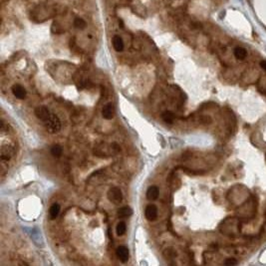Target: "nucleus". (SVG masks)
Returning <instances> with one entry per match:
<instances>
[{
    "mask_svg": "<svg viewBox=\"0 0 266 266\" xmlns=\"http://www.w3.org/2000/svg\"><path fill=\"white\" fill-rule=\"evenodd\" d=\"M45 128L50 134H56L61 130V122L58 116L51 113L50 118L45 122Z\"/></svg>",
    "mask_w": 266,
    "mask_h": 266,
    "instance_id": "1",
    "label": "nucleus"
},
{
    "mask_svg": "<svg viewBox=\"0 0 266 266\" xmlns=\"http://www.w3.org/2000/svg\"><path fill=\"white\" fill-rule=\"evenodd\" d=\"M108 200H110L114 204H120L123 200V194L122 190L119 189V187H111L108 191Z\"/></svg>",
    "mask_w": 266,
    "mask_h": 266,
    "instance_id": "2",
    "label": "nucleus"
},
{
    "mask_svg": "<svg viewBox=\"0 0 266 266\" xmlns=\"http://www.w3.org/2000/svg\"><path fill=\"white\" fill-rule=\"evenodd\" d=\"M35 115L39 120H41V121L46 122L47 120L50 118L51 113L45 106H39L35 109Z\"/></svg>",
    "mask_w": 266,
    "mask_h": 266,
    "instance_id": "3",
    "label": "nucleus"
},
{
    "mask_svg": "<svg viewBox=\"0 0 266 266\" xmlns=\"http://www.w3.org/2000/svg\"><path fill=\"white\" fill-rule=\"evenodd\" d=\"M145 215L148 220H155L158 217V208L154 204H149L145 209Z\"/></svg>",
    "mask_w": 266,
    "mask_h": 266,
    "instance_id": "4",
    "label": "nucleus"
},
{
    "mask_svg": "<svg viewBox=\"0 0 266 266\" xmlns=\"http://www.w3.org/2000/svg\"><path fill=\"white\" fill-rule=\"evenodd\" d=\"M116 254H117V257L121 260L122 262L128 261V259H129V249H128V247L124 246V245L119 246L116 250Z\"/></svg>",
    "mask_w": 266,
    "mask_h": 266,
    "instance_id": "5",
    "label": "nucleus"
},
{
    "mask_svg": "<svg viewBox=\"0 0 266 266\" xmlns=\"http://www.w3.org/2000/svg\"><path fill=\"white\" fill-rule=\"evenodd\" d=\"M115 115V108L113 104H107V105L104 107L103 111H102V116L104 119L106 120H111L114 118Z\"/></svg>",
    "mask_w": 266,
    "mask_h": 266,
    "instance_id": "6",
    "label": "nucleus"
},
{
    "mask_svg": "<svg viewBox=\"0 0 266 266\" xmlns=\"http://www.w3.org/2000/svg\"><path fill=\"white\" fill-rule=\"evenodd\" d=\"M12 93L13 95L16 97L17 99H24L26 97V90L24 89V87H22L19 84H15L12 86Z\"/></svg>",
    "mask_w": 266,
    "mask_h": 266,
    "instance_id": "7",
    "label": "nucleus"
},
{
    "mask_svg": "<svg viewBox=\"0 0 266 266\" xmlns=\"http://www.w3.org/2000/svg\"><path fill=\"white\" fill-rule=\"evenodd\" d=\"M14 154V149L10 145H3L1 148V160H8L11 159V156Z\"/></svg>",
    "mask_w": 266,
    "mask_h": 266,
    "instance_id": "8",
    "label": "nucleus"
},
{
    "mask_svg": "<svg viewBox=\"0 0 266 266\" xmlns=\"http://www.w3.org/2000/svg\"><path fill=\"white\" fill-rule=\"evenodd\" d=\"M159 196V189L155 185L150 186L147 190V199L150 201L155 200Z\"/></svg>",
    "mask_w": 266,
    "mask_h": 266,
    "instance_id": "9",
    "label": "nucleus"
},
{
    "mask_svg": "<svg viewBox=\"0 0 266 266\" xmlns=\"http://www.w3.org/2000/svg\"><path fill=\"white\" fill-rule=\"evenodd\" d=\"M113 47L117 52H121L124 49V42L120 36L116 35L113 37Z\"/></svg>",
    "mask_w": 266,
    "mask_h": 266,
    "instance_id": "10",
    "label": "nucleus"
},
{
    "mask_svg": "<svg viewBox=\"0 0 266 266\" xmlns=\"http://www.w3.org/2000/svg\"><path fill=\"white\" fill-rule=\"evenodd\" d=\"M132 214H133V209L130 206H124V207L120 208V209L118 210L119 217H122V218L129 217V216H131Z\"/></svg>",
    "mask_w": 266,
    "mask_h": 266,
    "instance_id": "11",
    "label": "nucleus"
},
{
    "mask_svg": "<svg viewBox=\"0 0 266 266\" xmlns=\"http://www.w3.org/2000/svg\"><path fill=\"white\" fill-rule=\"evenodd\" d=\"M234 56H235V58L238 60H243L246 58L247 51L244 48H242V47H236V48L234 49Z\"/></svg>",
    "mask_w": 266,
    "mask_h": 266,
    "instance_id": "12",
    "label": "nucleus"
},
{
    "mask_svg": "<svg viewBox=\"0 0 266 266\" xmlns=\"http://www.w3.org/2000/svg\"><path fill=\"white\" fill-rule=\"evenodd\" d=\"M59 213H60V205L58 203L52 204L49 209V214H50L51 219H55V218L59 215Z\"/></svg>",
    "mask_w": 266,
    "mask_h": 266,
    "instance_id": "13",
    "label": "nucleus"
},
{
    "mask_svg": "<svg viewBox=\"0 0 266 266\" xmlns=\"http://www.w3.org/2000/svg\"><path fill=\"white\" fill-rule=\"evenodd\" d=\"M161 118H163L164 122L168 123V124H173L174 121H175V115L170 111L165 112L163 114V116H161Z\"/></svg>",
    "mask_w": 266,
    "mask_h": 266,
    "instance_id": "14",
    "label": "nucleus"
},
{
    "mask_svg": "<svg viewBox=\"0 0 266 266\" xmlns=\"http://www.w3.org/2000/svg\"><path fill=\"white\" fill-rule=\"evenodd\" d=\"M116 231H117V234L119 236L124 235V234L126 233V231H127V224L125 223L124 221L119 222L118 225H117V228H116Z\"/></svg>",
    "mask_w": 266,
    "mask_h": 266,
    "instance_id": "15",
    "label": "nucleus"
},
{
    "mask_svg": "<svg viewBox=\"0 0 266 266\" xmlns=\"http://www.w3.org/2000/svg\"><path fill=\"white\" fill-rule=\"evenodd\" d=\"M62 153H63V150H62V148L59 145H55L51 149V154L53 155V156H55V158H60L62 155Z\"/></svg>",
    "mask_w": 266,
    "mask_h": 266,
    "instance_id": "16",
    "label": "nucleus"
},
{
    "mask_svg": "<svg viewBox=\"0 0 266 266\" xmlns=\"http://www.w3.org/2000/svg\"><path fill=\"white\" fill-rule=\"evenodd\" d=\"M74 25H75V27L78 28V29H84V28L86 27V22H85L84 19L78 17V18L75 19Z\"/></svg>",
    "mask_w": 266,
    "mask_h": 266,
    "instance_id": "17",
    "label": "nucleus"
},
{
    "mask_svg": "<svg viewBox=\"0 0 266 266\" xmlns=\"http://www.w3.org/2000/svg\"><path fill=\"white\" fill-rule=\"evenodd\" d=\"M224 264L225 265H236L237 261L234 258H227L225 261H224Z\"/></svg>",
    "mask_w": 266,
    "mask_h": 266,
    "instance_id": "18",
    "label": "nucleus"
},
{
    "mask_svg": "<svg viewBox=\"0 0 266 266\" xmlns=\"http://www.w3.org/2000/svg\"><path fill=\"white\" fill-rule=\"evenodd\" d=\"M260 66H261V68L263 70L266 71V61H262L261 63H260Z\"/></svg>",
    "mask_w": 266,
    "mask_h": 266,
    "instance_id": "19",
    "label": "nucleus"
}]
</instances>
